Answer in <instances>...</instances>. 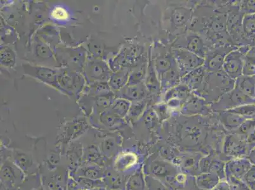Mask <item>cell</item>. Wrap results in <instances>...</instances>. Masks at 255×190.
I'll use <instances>...</instances> for the list:
<instances>
[{"label": "cell", "mask_w": 255, "mask_h": 190, "mask_svg": "<svg viewBox=\"0 0 255 190\" xmlns=\"http://www.w3.org/2000/svg\"><path fill=\"white\" fill-rule=\"evenodd\" d=\"M238 133L227 136L224 141V156L231 159L242 158L247 153V143Z\"/></svg>", "instance_id": "cell-5"}, {"label": "cell", "mask_w": 255, "mask_h": 190, "mask_svg": "<svg viewBox=\"0 0 255 190\" xmlns=\"http://www.w3.org/2000/svg\"><path fill=\"white\" fill-rule=\"evenodd\" d=\"M24 173L14 163L5 162L1 168V182L3 186L13 188L24 179Z\"/></svg>", "instance_id": "cell-8"}, {"label": "cell", "mask_w": 255, "mask_h": 190, "mask_svg": "<svg viewBox=\"0 0 255 190\" xmlns=\"http://www.w3.org/2000/svg\"><path fill=\"white\" fill-rule=\"evenodd\" d=\"M113 168L122 175L129 177L142 168L140 159L135 152L125 151L119 153L114 159Z\"/></svg>", "instance_id": "cell-3"}, {"label": "cell", "mask_w": 255, "mask_h": 190, "mask_svg": "<svg viewBox=\"0 0 255 190\" xmlns=\"http://www.w3.org/2000/svg\"><path fill=\"white\" fill-rule=\"evenodd\" d=\"M227 110L244 117L247 119H255V104L254 103L246 104Z\"/></svg>", "instance_id": "cell-25"}, {"label": "cell", "mask_w": 255, "mask_h": 190, "mask_svg": "<svg viewBox=\"0 0 255 190\" xmlns=\"http://www.w3.org/2000/svg\"><path fill=\"white\" fill-rule=\"evenodd\" d=\"M252 164L247 159L239 158L229 160L225 165L226 179L233 177L242 180L243 178L251 168Z\"/></svg>", "instance_id": "cell-9"}, {"label": "cell", "mask_w": 255, "mask_h": 190, "mask_svg": "<svg viewBox=\"0 0 255 190\" xmlns=\"http://www.w3.org/2000/svg\"><path fill=\"white\" fill-rule=\"evenodd\" d=\"M71 177L78 183L83 190L97 189V188H105L103 180H93L89 178L75 176H71Z\"/></svg>", "instance_id": "cell-26"}, {"label": "cell", "mask_w": 255, "mask_h": 190, "mask_svg": "<svg viewBox=\"0 0 255 190\" xmlns=\"http://www.w3.org/2000/svg\"><path fill=\"white\" fill-rule=\"evenodd\" d=\"M175 48H182L205 59L207 55L205 42L200 36L196 34H189L185 37L184 41H179Z\"/></svg>", "instance_id": "cell-11"}, {"label": "cell", "mask_w": 255, "mask_h": 190, "mask_svg": "<svg viewBox=\"0 0 255 190\" xmlns=\"http://www.w3.org/2000/svg\"><path fill=\"white\" fill-rule=\"evenodd\" d=\"M235 88L251 98L255 96V78L241 76L236 80Z\"/></svg>", "instance_id": "cell-19"}, {"label": "cell", "mask_w": 255, "mask_h": 190, "mask_svg": "<svg viewBox=\"0 0 255 190\" xmlns=\"http://www.w3.org/2000/svg\"><path fill=\"white\" fill-rule=\"evenodd\" d=\"M205 105L203 103L202 99L198 98H192L189 102L186 103V105L183 108L184 113L187 114H196L199 113L205 109Z\"/></svg>", "instance_id": "cell-27"}, {"label": "cell", "mask_w": 255, "mask_h": 190, "mask_svg": "<svg viewBox=\"0 0 255 190\" xmlns=\"http://www.w3.org/2000/svg\"><path fill=\"white\" fill-rule=\"evenodd\" d=\"M191 190H205L201 189H199V188L197 186L195 182V179H194V181L192 182V187H191Z\"/></svg>", "instance_id": "cell-42"}, {"label": "cell", "mask_w": 255, "mask_h": 190, "mask_svg": "<svg viewBox=\"0 0 255 190\" xmlns=\"http://www.w3.org/2000/svg\"><path fill=\"white\" fill-rule=\"evenodd\" d=\"M52 17L57 20H66L69 17L68 11L61 6H57L53 9Z\"/></svg>", "instance_id": "cell-37"}, {"label": "cell", "mask_w": 255, "mask_h": 190, "mask_svg": "<svg viewBox=\"0 0 255 190\" xmlns=\"http://www.w3.org/2000/svg\"><path fill=\"white\" fill-rule=\"evenodd\" d=\"M241 12L247 13L248 15L254 14L255 13V1H246L242 4L241 7Z\"/></svg>", "instance_id": "cell-39"}, {"label": "cell", "mask_w": 255, "mask_h": 190, "mask_svg": "<svg viewBox=\"0 0 255 190\" xmlns=\"http://www.w3.org/2000/svg\"><path fill=\"white\" fill-rule=\"evenodd\" d=\"M108 159L96 146L88 147L83 152L82 164L83 165H96L106 168Z\"/></svg>", "instance_id": "cell-14"}, {"label": "cell", "mask_w": 255, "mask_h": 190, "mask_svg": "<svg viewBox=\"0 0 255 190\" xmlns=\"http://www.w3.org/2000/svg\"><path fill=\"white\" fill-rule=\"evenodd\" d=\"M225 165L226 163L223 160L215 158L208 155L201 158L199 161V174L213 173L219 176L220 180H226Z\"/></svg>", "instance_id": "cell-10"}, {"label": "cell", "mask_w": 255, "mask_h": 190, "mask_svg": "<svg viewBox=\"0 0 255 190\" xmlns=\"http://www.w3.org/2000/svg\"><path fill=\"white\" fill-rule=\"evenodd\" d=\"M243 31L246 36L252 38L255 34V13L245 15L243 21Z\"/></svg>", "instance_id": "cell-28"}, {"label": "cell", "mask_w": 255, "mask_h": 190, "mask_svg": "<svg viewBox=\"0 0 255 190\" xmlns=\"http://www.w3.org/2000/svg\"><path fill=\"white\" fill-rule=\"evenodd\" d=\"M201 159L198 155H188L180 157L179 166L183 172L189 173L191 176L199 175V164Z\"/></svg>", "instance_id": "cell-17"}, {"label": "cell", "mask_w": 255, "mask_h": 190, "mask_svg": "<svg viewBox=\"0 0 255 190\" xmlns=\"http://www.w3.org/2000/svg\"><path fill=\"white\" fill-rule=\"evenodd\" d=\"M242 181L250 190L255 189V166H252L251 168L243 178Z\"/></svg>", "instance_id": "cell-33"}, {"label": "cell", "mask_w": 255, "mask_h": 190, "mask_svg": "<svg viewBox=\"0 0 255 190\" xmlns=\"http://www.w3.org/2000/svg\"><path fill=\"white\" fill-rule=\"evenodd\" d=\"M171 190H180V189H172Z\"/></svg>", "instance_id": "cell-45"}, {"label": "cell", "mask_w": 255, "mask_h": 190, "mask_svg": "<svg viewBox=\"0 0 255 190\" xmlns=\"http://www.w3.org/2000/svg\"><path fill=\"white\" fill-rule=\"evenodd\" d=\"M13 163L24 173H26L32 165V160L29 155L16 153L13 155Z\"/></svg>", "instance_id": "cell-23"}, {"label": "cell", "mask_w": 255, "mask_h": 190, "mask_svg": "<svg viewBox=\"0 0 255 190\" xmlns=\"http://www.w3.org/2000/svg\"><path fill=\"white\" fill-rule=\"evenodd\" d=\"M66 190H83L75 179L69 176L67 183Z\"/></svg>", "instance_id": "cell-40"}, {"label": "cell", "mask_w": 255, "mask_h": 190, "mask_svg": "<svg viewBox=\"0 0 255 190\" xmlns=\"http://www.w3.org/2000/svg\"><path fill=\"white\" fill-rule=\"evenodd\" d=\"M226 181L230 185L231 190H251L242 180L231 177L226 179Z\"/></svg>", "instance_id": "cell-36"}, {"label": "cell", "mask_w": 255, "mask_h": 190, "mask_svg": "<svg viewBox=\"0 0 255 190\" xmlns=\"http://www.w3.org/2000/svg\"><path fill=\"white\" fill-rule=\"evenodd\" d=\"M234 50L230 46L216 48L214 51L207 53L205 59L204 68L210 73H217L222 71L225 59L229 53Z\"/></svg>", "instance_id": "cell-7"}, {"label": "cell", "mask_w": 255, "mask_h": 190, "mask_svg": "<svg viewBox=\"0 0 255 190\" xmlns=\"http://www.w3.org/2000/svg\"><path fill=\"white\" fill-rule=\"evenodd\" d=\"M101 151L108 160L115 159L119 154L117 145L112 138L106 139L102 142Z\"/></svg>", "instance_id": "cell-22"}, {"label": "cell", "mask_w": 255, "mask_h": 190, "mask_svg": "<svg viewBox=\"0 0 255 190\" xmlns=\"http://www.w3.org/2000/svg\"><path fill=\"white\" fill-rule=\"evenodd\" d=\"M175 65H177V63H176L173 56H171L167 53L157 55L155 59V67H156L160 78L174 70Z\"/></svg>", "instance_id": "cell-16"}, {"label": "cell", "mask_w": 255, "mask_h": 190, "mask_svg": "<svg viewBox=\"0 0 255 190\" xmlns=\"http://www.w3.org/2000/svg\"><path fill=\"white\" fill-rule=\"evenodd\" d=\"M128 177L118 173L113 168H107L103 182L107 190H125Z\"/></svg>", "instance_id": "cell-12"}, {"label": "cell", "mask_w": 255, "mask_h": 190, "mask_svg": "<svg viewBox=\"0 0 255 190\" xmlns=\"http://www.w3.org/2000/svg\"><path fill=\"white\" fill-rule=\"evenodd\" d=\"M219 176L215 174L207 173H201L197 175L195 182L199 189L205 190H212L220 182Z\"/></svg>", "instance_id": "cell-18"}, {"label": "cell", "mask_w": 255, "mask_h": 190, "mask_svg": "<svg viewBox=\"0 0 255 190\" xmlns=\"http://www.w3.org/2000/svg\"><path fill=\"white\" fill-rule=\"evenodd\" d=\"M107 168L96 165H82L74 171H69V175L80 176L93 180H103Z\"/></svg>", "instance_id": "cell-13"}, {"label": "cell", "mask_w": 255, "mask_h": 190, "mask_svg": "<svg viewBox=\"0 0 255 190\" xmlns=\"http://www.w3.org/2000/svg\"><path fill=\"white\" fill-rule=\"evenodd\" d=\"M243 54V51L234 50L227 55L225 59L222 70L234 80L242 76L244 66Z\"/></svg>", "instance_id": "cell-6"}, {"label": "cell", "mask_w": 255, "mask_h": 190, "mask_svg": "<svg viewBox=\"0 0 255 190\" xmlns=\"http://www.w3.org/2000/svg\"><path fill=\"white\" fill-rule=\"evenodd\" d=\"M219 119L225 128L229 131H235L238 129L241 124L247 120L244 117L229 112L228 110L220 111Z\"/></svg>", "instance_id": "cell-15"}, {"label": "cell", "mask_w": 255, "mask_h": 190, "mask_svg": "<svg viewBox=\"0 0 255 190\" xmlns=\"http://www.w3.org/2000/svg\"><path fill=\"white\" fill-rule=\"evenodd\" d=\"M125 190H147L145 175L142 168L129 176Z\"/></svg>", "instance_id": "cell-20"}, {"label": "cell", "mask_w": 255, "mask_h": 190, "mask_svg": "<svg viewBox=\"0 0 255 190\" xmlns=\"http://www.w3.org/2000/svg\"><path fill=\"white\" fill-rule=\"evenodd\" d=\"M129 108V103L125 99H120L116 103L114 106L113 110L115 112L119 115L120 116L124 117L128 112Z\"/></svg>", "instance_id": "cell-32"}, {"label": "cell", "mask_w": 255, "mask_h": 190, "mask_svg": "<svg viewBox=\"0 0 255 190\" xmlns=\"http://www.w3.org/2000/svg\"><path fill=\"white\" fill-rule=\"evenodd\" d=\"M190 17L191 12L189 10L184 8H178L174 10L171 19L175 26L180 27L186 24Z\"/></svg>", "instance_id": "cell-24"}, {"label": "cell", "mask_w": 255, "mask_h": 190, "mask_svg": "<svg viewBox=\"0 0 255 190\" xmlns=\"http://www.w3.org/2000/svg\"><path fill=\"white\" fill-rule=\"evenodd\" d=\"M39 190H46L45 189H43V188H41V189H39Z\"/></svg>", "instance_id": "cell-44"}, {"label": "cell", "mask_w": 255, "mask_h": 190, "mask_svg": "<svg viewBox=\"0 0 255 190\" xmlns=\"http://www.w3.org/2000/svg\"><path fill=\"white\" fill-rule=\"evenodd\" d=\"M37 71L34 74L39 80L48 83L55 82V73L53 71L46 68H34Z\"/></svg>", "instance_id": "cell-30"}, {"label": "cell", "mask_w": 255, "mask_h": 190, "mask_svg": "<svg viewBox=\"0 0 255 190\" xmlns=\"http://www.w3.org/2000/svg\"><path fill=\"white\" fill-rule=\"evenodd\" d=\"M85 190H107L105 188H97V189Z\"/></svg>", "instance_id": "cell-43"}, {"label": "cell", "mask_w": 255, "mask_h": 190, "mask_svg": "<svg viewBox=\"0 0 255 190\" xmlns=\"http://www.w3.org/2000/svg\"><path fill=\"white\" fill-rule=\"evenodd\" d=\"M127 74H118L113 78L111 85H112L113 87L118 89V88H120L125 85V83L127 82Z\"/></svg>", "instance_id": "cell-38"}, {"label": "cell", "mask_w": 255, "mask_h": 190, "mask_svg": "<svg viewBox=\"0 0 255 190\" xmlns=\"http://www.w3.org/2000/svg\"><path fill=\"white\" fill-rule=\"evenodd\" d=\"M189 95V90L186 86H180L177 88H173V89L168 92L166 95V100L170 101H177L179 104L181 101L187 99Z\"/></svg>", "instance_id": "cell-21"}, {"label": "cell", "mask_w": 255, "mask_h": 190, "mask_svg": "<svg viewBox=\"0 0 255 190\" xmlns=\"http://www.w3.org/2000/svg\"><path fill=\"white\" fill-rule=\"evenodd\" d=\"M212 190H231L230 185L226 180L220 181L219 184Z\"/></svg>", "instance_id": "cell-41"}, {"label": "cell", "mask_w": 255, "mask_h": 190, "mask_svg": "<svg viewBox=\"0 0 255 190\" xmlns=\"http://www.w3.org/2000/svg\"><path fill=\"white\" fill-rule=\"evenodd\" d=\"M243 76H252L255 74V59L247 57L244 58V66L243 70Z\"/></svg>", "instance_id": "cell-31"}, {"label": "cell", "mask_w": 255, "mask_h": 190, "mask_svg": "<svg viewBox=\"0 0 255 190\" xmlns=\"http://www.w3.org/2000/svg\"><path fill=\"white\" fill-rule=\"evenodd\" d=\"M145 182L147 190H171L161 181L151 176L145 175Z\"/></svg>", "instance_id": "cell-29"}, {"label": "cell", "mask_w": 255, "mask_h": 190, "mask_svg": "<svg viewBox=\"0 0 255 190\" xmlns=\"http://www.w3.org/2000/svg\"><path fill=\"white\" fill-rule=\"evenodd\" d=\"M253 98L234 87L231 92L224 94L220 100L215 105V108L220 111L230 110L246 104L252 103Z\"/></svg>", "instance_id": "cell-4"}, {"label": "cell", "mask_w": 255, "mask_h": 190, "mask_svg": "<svg viewBox=\"0 0 255 190\" xmlns=\"http://www.w3.org/2000/svg\"><path fill=\"white\" fill-rule=\"evenodd\" d=\"M143 171L145 175L151 176L157 178L167 187L170 185V189L174 178L180 173L175 166L161 160H155L150 162L149 164L144 166Z\"/></svg>", "instance_id": "cell-1"}, {"label": "cell", "mask_w": 255, "mask_h": 190, "mask_svg": "<svg viewBox=\"0 0 255 190\" xmlns=\"http://www.w3.org/2000/svg\"><path fill=\"white\" fill-rule=\"evenodd\" d=\"M173 56L182 77L202 67L205 64V59L182 48H173Z\"/></svg>", "instance_id": "cell-2"}, {"label": "cell", "mask_w": 255, "mask_h": 190, "mask_svg": "<svg viewBox=\"0 0 255 190\" xmlns=\"http://www.w3.org/2000/svg\"><path fill=\"white\" fill-rule=\"evenodd\" d=\"M143 94H144V92H143V88L139 86H134V87L133 86V87H129L128 89H127L126 92L128 98L132 99H138L142 98Z\"/></svg>", "instance_id": "cell-35"}, {"label": "cell", "mask_w": 255, "mask_h": 190, "mask_svg": "<svg viewBox=\"0 0 255 190\" xmlns=\"http://www.w3.org/2000/svg\"><path fill=\"white\" fill-rule=\"evenodd\" d=\"M255 127V119H247L238 129V134L241 136L251 133L254 131Z\"/></svg>", "instance_id": "cell-34"}]
</instances>
